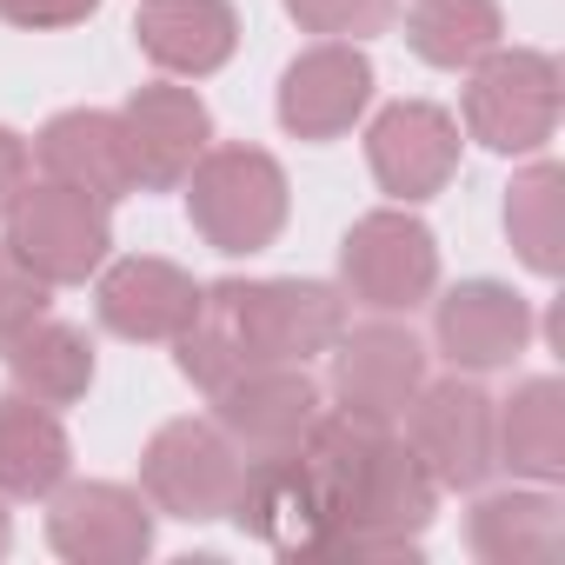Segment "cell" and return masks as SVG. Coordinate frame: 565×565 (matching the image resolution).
Returning <instances> with one entry per match:
<instances>
[{
    "mask_svg": "<svg viewBox=\"0 0 565 565\" xmlns=\"http://www.w3.org/2000/svg\"><path fill=\"white\" fill-rule=\"evenodd\" d=\"M87 14H100V0H0V21L8 28H81Z\"/></svg>",
    "mask_w": 565,
    "mask_h": 565,
    "instance_id": "obj_28",
    "label": "cell"
},
{
    "mask_svg": "<svg viewBox=\"0 0 565 565\" xmlns=\"http://www.w3.org/2000/svg\"><path fill=\"white\" fill-rule=\"evenodd\" d=\"M226 519L279 558H327L333 552V505H327V486L313 479L300 446L246 459Z\"/></svg>",
    "mask_w": 565,
    "mask_h": 565,
    "instance_id": "obj_8",
    "label": "cell"
},
{
    "mask_svg": "<svg viewBox=\"0 0 565 565\" xmlns=\"http://www.w3.org/2000/svg\"><path fill=\"white\" fill-rule=\"evenodd\" d=\"M120 134H127V160H134V186L147 193H173L193 160L213 147V114L193 87L180 81H153L120 107Z\"/></svg>",
    "mask_w": 565,
    "mask_h": 565,
    "instance_id": "obj_17",
    "label": "cell"
},
{
    "mask_svg": "<svg viewBox=\"0 0 565 565\" xmlns=\"http://www.w3.org/2000/svg\"><path fill=\"white\" fill-rule=\"evenodd\" d=\"M466 545L486 565H552L565 552V512L545 486L539 492H486L466 519Z\"/></svg>",
    "mask_w": 565,
    "mask_h": 565,
    "instance_id": "obj_23",
    "label": "cell"
},
{
    "mask_svg": "<svg viewBox=\"0 0 565 565\" xmlns=\"http://www.w3.org/2000/svg\"><path fill=\"white\" fill-rule=\"evenodd\" d=\"M8 545H14V519H8V499H0V558H8Z\"/></svg>",
    "mask_w": 565,
    "mask_h": 565,
    "instance_id": "obj_30",
    "label": "cell"
},
{
    "mask_svg": "<svg viewBox=\"0 0 565 565\" xmlns=\"http://www.w3.org/2000/svg\"><path fill=\"white\" fill-rule=\"evenodd\" d=\"M246 452L213 426V419H167L147 452H140V492L153 512L186 519V525H213L233 512Z\"/></svg>",
    "mask_w": 565,
    "mask_h": 565,
    "instance_id": "obj_7",
    "label": "cell"
},
{
    "mask_svg": "<svg viewBox=\"0 0 565 565\" xmlns=\"http://www.w3.org/2000/svg\"><path fill=\"white\" fill-rule=\"evenodd\" d=\"M28 180H34V147L14 127H0V220H8V206L28 193Z\"/></svg>",
    "mask_w": 565,
    "mask_h": 565,
    "instance_id": "obj_29",
    "label": "cell"
},
{
    "mask_svg": "<svg viewBox=\"0 0 565 565\" xmlns=\"http://www.w3.org/2000/svg\"><path fill=\"white\" fill-rule=\"evenodd\" d=\"M466 134L505 160L519 153H539L552 134H558V100H565V81H558V61L539 54V47H492L486 61L466 67Z\"/></svg>",
    "mask_w": 565,
    "mask_h": 565,
    "instance_id": "obj_4",
    "label": "cell"
},
{
    "mask_svg": "<svg viewBox=\"0 0 565 565\" xmlns=\"http://www.w3.org/2000/svg\"><path fill=\"white\" fill-rule=\"evenodd\" d=\"M47 545L67 565H140L153 552V505H147V492L114 486V479L54 486Z\"/></svg>",
    "mask_w": 565,
    "mask_h": 565,
    "instance_id": "obj_12",
    "label": "cell"
},
{
    "mask_svg": "<svg viewBox=\"0 0 565 565\" xmlns=\"http://www.w3.org/2000/svg\"><path fill=\"white\" fill-rule=\"evenodd\" d=\"M499 41H505L499 0H413L406 8V47L439 74H466Z\"/></svg>",
    "mask_w": 565,
    "mask_h": 565,
    "instance_id": "obj_24",
    "label": "cell"
},
{
    "mask_svg": "<svg viewBox=\"0 0 565 565\" xmlns=\"http://www.w3.org/2000/svg\"><path fill=\"white\" fill-rule=\"evenodd\" d=\"M505 239L539 279L565 273V167L558 160H532L525 173H512V186H505Z\"/></svg>",
    "mask_w": 565,
    "mask_h": 565,
    "instance_id": "obj_25",
    "label": "cell"
},
{
    "mask_svg": "<svg viewBox=\"0 0 565 565\" xmlns=\"http://www.w3.org/2000/svg\"><path fill=\"white\" fill-rule=\"evenodd\" d=\"M180 186H186L193 233L226 259L266 253L279 233H287V213H294L287 167H279L266 147H206Z\"/></svg>",
    "mask_w": 565,
    "mask_h": 565,
    "instance_id": "obj_3",
    "label": "cell"
},
{
    "mask_svg": "<svg viewBox=\"0 0 565 565\" xmlns=\"http://www.w3.org/2000/svg\"><path fill=\"white\" fill-rule=\"evenodd\" d=\"M47 307H54V287H47V279H41L8 239H0V340L21 333L28 320H41Z\"/></svg>",
    "mask_w": 565,
    "mask_h": 565,
    "instance_id": "obj_27",
    "label": "cell"
},
{
    "mask_svg": "<svg viewBox=\"0 0 565 565\" xmlns=\"http://www.w3.org/2000/svg\"><path fill=\"white\" fill-rule=\"evenodd\" d=\"M200 300L206 287L173 266V259H153V253H127V259H107L94 273V313L107 333L134 340V347H160V340H180L193 320H200Z\"/></svg>",
    "mask_w": 565,
    "mask_h": 565,
    "instance_id": "obj_11",
    "label": "cell"
},
{
    "mask_svg": "<svg viewBox=\"0 0 565 565\" xmlns=\"http://www.w3.org/2000/svg\"><path fill=\"white\" fill-rule=\"evenodd\" d=\"M340 287L366 313H413L439 294V239L406 206H373L340 239Z\"/></svg>",
    "mask_w": 565,
    "mask_h": 565,
    "instance_id": "obj_5",
    "label": "cell"
},
{
    "mask_svg": "<svg viewBox=\"0 0 565 565\" xmlns=\"http://www.w3.org/2000/svg\"><path fill=\"white\" fill-rule=\"evenodd\" d=\"M532 307L505 279H459L433 294V347L446 353L452 373H499L525 353L532 340Z\"/></svg>",
    "mask_w": 565,
    "mask_h": 565,
    "instance_id": "obj_15",
    "label": "cell"
},
{
    "mask_svg": "<svg viewBox=\"0 0 565 565\" xmlns=\"http://www.w3.org/2000/svg\"><path fill=\"white\" fill-rule=\"evenodd\" d=\"M327 353H333V399L353 419L399 426V413L426 386V347L393 313H380L366 327H340V340Z\"/></svg>",
    "mask_w": 565,
    "mask_h": 565,
    "instance_id": "obj_10",
    "label": "cell"
},
{
    "mask_svg": "<svg viewBox=\"0 0 565 565\" xmlns=\"http://www.w3.org/2000/svg\"><path fill=\"white\" fill-rule=\"evenodd\" d=\"M279 127L294 140H340L373 107V61L360 41H320L279 74Z\"/></svg>",
    "mask_w": 565,
    "mask_h": 565,
    "instance_id": "obj_16",
    "label": "cell"
},
{
    "mask_svg": "<svg viewBox=\"0 0 565 565\" xmlns=\"http://www.w3.org/2000/svg\"><path fill=\"white\" fill-rule=\"evenodd\" d=\"M300 452L333 505L327 558H353V565L360 558H419V539L439 519V486L393 426H373V419H353L333 406L313 419Z\"/></svg>",
    "mask_w": 565,
    "mask_h": 565,
    "instance_id": "obj_1",
    "label": "cell"
},
{
    "mask_svg": "<svg viewBox=\"0 0 565 565\" xmlns=\"http://www.w3.org/2000/svg\"><path fill=\"white\" fill-rule=\"evenodd\" d=\"M399 419L406 446L419 452L439 492H486V479L499 472V433H492V393L472 373L426 380Z\"/></svg>",
    "mask_w": 565,
    "mask_h": 565,
    "instance_id": "obj_6",
    "label": "cell"
},
{
    "mask_svg": "<svg viewBox=\"0 0 565 565\" xmlns=\"http://www.w3.org/2000/svg\"><path fill=\"white\" fill-rule=\"evenodd\" d=\"M0 366H8L14 393H28V399H41V406H74V399H87V386H94V340H87L81 327L41 313V320H28L21 333L0 340Z\"/></svg>",
    "mask_w": 565,
    "mask_h": 565,
    "instance_id": "obj_22",
    "label": "cell"
},
{
    "mask_svg": "<svg viewBox=\"0 0 565 565\" xmlns=\"http://www.w3.org/2000/svg\"><path fill=\"white\" fill-rule=\"evenodd\" d=\"M74 472V439L54 406L28 393H0V499H54Z\"/></svg>",
    "mask_w": 565,
    "mask_h": 565,
    "instance_id": "obj_20",
    "label": "cell"
},
{
    "mask_svg": "<svg viewBox=\"0 0 565 565\" xmlns=\"http://www.w3.org/2000/svg\"><path fill=\"white\" fill-rule=\"evenodd\" d=\"M347 327V294L327 279H220L200 300V320L173 340L180 373L200 393H220L246 366H307Z\"/></svg>",
    "mask_w": 565,
    "mask_h": 565,
    "instance_id": "obj_2",
    "label": "cell"
},
{
    "mask_svg": "<svg viewBox=\"0 0 565 565\" xmlns=\"http://www.w3.org/2000/svg\"><path fill=\"white\" fill-rule=\"evenodd\" d=\"M34 160H41V180H61L100 206L127 200L134 193V160H127V134H120V114L107 107H67L54 114L41 134H34Z\"/></svg>",
    "mask_w": 565,
    "mask_h": 565,
    "instance_id": "obj_18",
    "label": "cell"
},
{
    "mask_svg": "<svg viewBox=\"0 0 565 565\" xmlns=\"http://www.w3.org/2000/svg\"><path fill=\"white\" fill-rule=\"evenodd\" d=\"M492 433H499V466H512L532 486L565 479V386L552 373L519 380L512 399H492Z\"/></svg>",
    "mask_w": 565,
    "mask_h": 565,
    "instance_id": "obj_21",
    "label": "cell"
},
{
    "mask_svg": "<svg viewBox=\"0 0 565 565\" xmlns=\"http://www.w3.org/2000/svg\"><path fill=\"white\" fill-rule=\"evenodd\" d=\"M366 167L380 193H393L399 206H419L446 193V180L459 173V120L433 100H393L366 127Z\"/></svg>",
    "mask_w": 565,
    "mask_h": 565,
    "instance_id": "obj_14",
    "label": "cell"
},
{
    "mask_svg": "<svg viewBox=\"0 0 565 565\" xmlns=\"http://www.w3.org/2000/svg\"><path fill=\"white\" fill-rule=\"evenodd\" d=\"M287 14L320 41H373L399 21V0H287Z\"/></svg>",
    "mask_w": 565,
    "mask_h": 565,
    "instance_id": "obj_26",
    "label": "cell"
},
{
    "mask_svg": "<svg viewBox=\"0 0 565 565\" xmlns=\"http://www.w3.org/2000/svg\"><path fill=\"white\" fill-rule=\"evenodd\" d=\"M8 246L47 287H81L114 253V220L100 200H87L61 180H28V193L8 206Z\"/></svg>",
    "mask_w": 565,
    "mask_h": 565,
    "instance_id": "obj_9",
    "label": "cell"
},
{
    "mask_svg": "<svg viewBox=\"0 0 565 565\" xmlns=\"http://www.w3.org/2000/svg\"><path fill=\"white\" fill-rule=\"evenodd\" d=\"M213 399V426L246 452V459H266V452H294L313 419L327 413L320 406V386L307 366H246L233 373Z\"/></svg>",
    "mask_w": 565,
    "mask_h": 565,
    "instance_id": "obj_13",
    "label": "cell"
},
{
    "mask_svg": "<svg viewBox=\"0 0 565 565\" xmlns=\"http://www.w3.org/2000/svg\"><path fill=\"white\" fill-rule=\"evenodd\" d=\"M140 54L173 74V81H206L233 61L239 47V14L233 0H140L134 14Z\"/></svg>",
    "mask_w": 565,
    "mask_h": 565,
    "instance_id": "obj_19",
    "label": "cell"
}]
</instances>
